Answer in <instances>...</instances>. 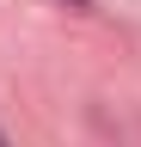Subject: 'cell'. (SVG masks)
<instances>
[{"label":"cell","mask_w":141,"mask_h":147,"mask_svg":"<svg viewBox=\"0 0 141 147\" xmlns=\"http://www.w3.org/2000/svg\"><path fill=\"white\" fill-rule=\"evenodd\" d=\"M0 147H6V135H0Z\"/></svg>","instance_id":"obj_1"}]
</instances>
